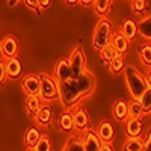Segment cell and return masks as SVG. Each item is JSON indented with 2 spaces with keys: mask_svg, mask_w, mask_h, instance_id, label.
<instances>
[{
  "mask_svg": "<svg viewBox=\"0 0 151 151\" xmlns=\"http://www.w3.org/2000/svg\"><path fill=\"white\" fill-rule=\"evenodd\" d=\"M113 115L118 121H127L129 119V103L124 100H118L113 106Z\"/></svg>",
  "mask_w": 151,
  "mask_h": 151,
  "instance_id": "17",
  "label": "cell"
},
{
  "mask_svg": "<svg viewBox=\"0 0 151 151\" xmlns=\"http://www.w3.org/2000/svg\"><path fill=\"white\" fill-rule=\"evenodd\" d=\"M139 103L142 106L144 113H150L151 112V88H148V89L144 92V95L139 98Z\"/></svg>",
  "mask_w": 151,
  "mask_h": 151,
  "instance_id": "29",
  "label": "cell"
},
{
  "mask_svg": "<svg viewBox=\"0 0 151 151\" xmlns=\"http://www.w3.org/2000/svg\"><path fill=\"white\" fill-rule=\"evenodd\" d=\"M5 65H6V74H8V77H11V79L20 77V74L23 71V67H21V62L17 58L8 59L5 62Z\"/></svg>",
  "mask_w": 151,
  "mask_h": 151,
  "instance_id": "15",
  "label": "cell"
},
{
  "mask_svg": "<svg viewBox=\"0 0 151 151\" xmlns=\"http://www.w3.org/2000/svg\"><path fill=\"white\" fill-rule=\"evenodd\" d=\"M21 88L26 92L27 97H40L41 92V80L40 76L36 74H27L21 82Z\"/></svg>",
  "mask_w": 151,
  "mask_h": 151,
  "instance_id": "6",
  "label": "cell"
},
{
  "mask_svg": "<svg viewBox=\"0 0 151 151\" xmlns=\"http://www.w3.org/2000/svg\"><path fill=\"white\" fill-rule=\"evenodd\" d=\"M144 115V110L142 106L137 100H132L129 103V118H136V119H141V116Z\"/></svg>",
  "mask_w": 151,
  "mask_h": 151,
  "instance_id": "23",
  "label": "cell"
},
{
  "mask_svg": "<svg viewBox=\"0 0 151 151\" xmlns=\"http://www.w3.org/2000/svg\"><path fill=\"white\" fill-rule=\"evenodd\" d=\"M74 129L79 132L89 130V116H88V113L83 107L74 112Z\"/></svg>",
  "mask_w": 151,
  "mask_h": 151,
  "instance_id": "10",
  "label": "cell"
},
{
  "mask_svg": "<svg viewBox=\"0 0 151 151\" xmlns=\"http://www.w3.org/2000/svg\"><path fill=\"white\" fill-rule=\"evenodd\" d=\"M60 151H68V150H67V148H65V147H64V148H62V150H60Z\"/></svg>",
  "mask_w": 151,
  "mask_h": 151,
  "instance_id": "41",
  "label": "cell"
},
{
  "mask_svg": "<svg viewBox=\"0 0 151 151\" xmlns=\"http://www.w3.org/2000/svg\"><path fill=\"white\" fill-rule=\"evenodd\" d=\"M40 80H41V92H40L41 100H44V101H52L56 97H59V83L53 76L41 73Z\"/></svg>",
  "mask_w": 151,
  "mask_h": 151,
  "instance_id": "4",
  "label": "cell"
},
{
  "mask_svg": "<svg viewBox=\"0 0 151 151\" xmlns=\"http://www.w3.org/2000/svg\"><path fill=\"white\" fill-rule=\"evenodd\" d=\"M27 151H35V150H33V148H29V150H27Z\"/></svg>",
  "mask_w": 151,
  "mask_h": 151,
  "instance_id": "42",
  "label": "cell"
},
{
  "mask_svg": "<svg viewBox=\"0 0 151 151\" xmlns=\"http://www.w3.org/2000/svg\"><path fill=\"white\" fill-rule=\"evenodd\" d=\"M65 3H68L70 6H74V5H77V3H80V2H77V0H67Z\"/></svg>",
  "mask_w": 151,
  "mask_h": 151,
  "instance_id": "39",
  "label": "cell"
},
{
  "mask_svg": "<svg viewBox=\"0 0 151 151\" xmlns=\"http://www.w3.org/2000/svg\"><path fill=\"white\" fill-rule=\"evenodd\" d=\"M52 118H53V113H52V109L48 106H41V109L38 110L36 115H35V121L40 125H48L52 122Z\"/></svg>",
  "mask_w": 151,
  "mask_h": 151,
  "instance_id": "18",
  "label": "cell"
},
{
  "mask_svg": "<svg viewBox=\"0 0 151 151\" xmlns=\"http://www.w3.org/2000/svg\"><path fill=\"white\" fill-rule=\"evenodd\" d=\"M122 148L124 151H144V141L141 137H129Z\"/></svg>",
  "mask_w": 151,
  "mask_h": 151,
  "instance_id": "22",
  "label": "cell"
},
{
  "mask_svg": "<svg viewBox=\"0 0 151 151\" xmlns=\"http://www.w3.org/2000/svg\"><path fill=\"white\" fill-rule=\"evenodd\" d=\"M124 76H125V83H127V88H129V92H130L132 98L139 101V98L150 88L148 83H147L145 76L139 70H136L134 67H130V65L125 67Z\"/></svg>",
  "mask_w": 151,
  "mask_h": 151,
  "instance_id": "2",
  "label": "cell"
},
{
  "mask_svg": "<svg viewBox=\"0 0 151 151\" xmlns=\"http://www.w3.org/2000/svg\"><path fill=\"white\" fill-rule=\"evenodd\" d=\"M100 151H113V148H112V145H110V144H104V145H103V148L100 150Z\"/></svg>",
  "mask_w": 151,
  "mask_h": 151,
  "instance_id": "37",
  "label": "cell"
},
{
  "mask_svg": "<svg viewBox=\"0 0 151 151\" xmlns=\"http://www.w3.org/2000/svg\"><path fill=\"white\" fill-rule=\"evenodd\" d=\"M94 8H95V12L98 15H104V14H107V12L110 11L112 2L110 0H97V2L94 3Z\"/></svg>",
  "mask_w": 151,
  "mask_h": 151,
  "instance_id": "28",
  "label": "cell"
},
{
  "mask_svg": "<svg viewBox=\"0 0 151 151\" xmlns=\"http://www.w3.org/2000/svg\"><path fill=\"white\" fill-rule=\"evenodd\" d=\"M8 79V74H6V65H5V60L0 59V85L5 83V80Z\"/></svg>",
  "mask_w": 151,
  "mask_h": 151,
  "instance_id": "32",
  "label": "cell"
},
{
  "mask_svg": "<svg viewBox=\"0 0 151 151\" xmlns=\"http://www.w3.org/2000/svg\"><path fill=\"white\" fill-rule=\"evenodd\" d=\"M38 5H40L41 9H47V8L52 6V2H50V0H38Z\"/></svg>",
  "mask_w": 151,
  "mask_h": 151,
  "instance_id": "35",
  "label": "cell"
},
{
  "mask_svg": "<svg viewBox=\"0 0 151 151\" xmlns=\"http://www.w3.org/2000/svg\"><path fill=\"white\" fill-rule=\"evenodd\" d=\"M41 136L42 134L40 133V130H38L36 127H32L26 132V134H24V142H26V145L29 148L35 150V147L38 145V142H40V139H41Z\"/></svg>",
  "mask_w": 151,
  "mask_h": 151,
  "instance_id": "20",
  "label": "cell"
},
{
  "mask_svg": "<svg viewBox=\"0 0 151 151\" xmlns=\"http://www.w3.org/2000/svg\"><path fill=\"white\" fill-rule=\"evenodd\" d=\"M26 5L29 6V8H32V9H35L38 14L41 12V8H40V5H38V2H33V0H26Z\"/></svg>",
  "mask_w": 151,
  "mask_h": 151,
  "instance_id": "33",
  "label": "cell"
},
{
  "mask_svg": "<svg viewBox=\"0 0 151 151\" xmlns=\"http://www.w3.org/2000/svg\"><path fill=\"white\" fill-rule=\"evenodd\" d=\"M147 6L148 5H147L145 0H134V2H132V8H133V11L136 12V14H144Z\"/></svg>",
  "mask_w": 151,
  "mask_h": 151,
  "instance_id": "31",
  "label": "cell"
},
{
  "mask_svg": "<svg viewBox=\"0 0 151 151\" xmlns=\"http://www.w3.org/2000/svg\"><path fill=\"white\" fill-rule=\"evenodd\" d=\"M100 56H101V60L104 62V64H110L112 60H115L118 56H121L116 50H115V47H113L112 44H109L107 47H104L101 52H100Z\"/></svg>",
  "mask_w": 151,
  "mask_h": 151,
  "instance_id": "21",
  "label": "cell"
},
{
  "mask_svg": "<svg viewBox=\"0 0 151 151\" xmlns=\"http://www.w3.org/2000/svg\"><path fill=\"white\" fill-rule=\"evenodd\" d=\"M35 151H52V142H50V139L42 134L40 142H38V145L35 147Z\"/></svg>",
  "mask_w": 151,
  "mask_h": 151,
  "instance_id": "30",
  "label": "cell"
},
{
  "mask_svg": "<svg viewBox=\"0 0 151 151\" xmlns=\"http://www.w3.org/2000/svg\"><path fill=\"white\" fill-rule=\"evenodd\" d=\"M139 58L147 68H151V44H144L139 48Z\"/></svg>",
  "mask_w": 151,
  "mask_h": 151,
  "instance_id": "26",
  "label": "cell"
},
{
  "mask_svg": "<svg viewBox=\"0 0 151 151\" xmlns=\"http://www.w3.org/2000/svg\"><path fill=\"white\" fill-rule=\"evenodd\" d=\"M18 2H17V0H9V2H8V5L9 6H14V5H17Z\"/></svg>",
  "mask_w": 151,
  "mask_h": 151,
  "instance_id": "40",
  "label": "cell"
},
{
  "mask_svg": "<svg viewBox=\"0 0 151 151\" xmlns=\"http://www.w3.org/2000/svg\"><path fill=\"white\" fill-rule=\"evenodd\" d=\"M26 106L30 115H36V112L41 109V98L40 97H27L26 98Z\"/></svg>",
  "mask_w": 151,
  "mask_h": 151,
  "instance_id": "27",
  "label": "cell"
},
{
  "mask_svg": "<svg viewBox=\"0 0 151 151\" xmlns=\"http://www.w3.org/2000/svg\"><path fill=\"white\" fill-rule=\"evenodd\" d=\"M137 35H141L145 40L151 41V15L144 17L137 23Z\"/></svg>",
  "mask_w": 151,
  "mask_h": 151,
  "instance_id": "19",
  "label": "cell"
},
{
  "mask_svg": "<svg viewBox=\"0 0 151 151\" xmlns=\"http://www.w3.org/2000/svg\"><path fill=\"white\" fill-rule=\"evenodd\" d=\"M119 32H121L125 38H127L129 41H132L133 38H136V35H137V24H136L132 18H127V20L122 21Z\"/></svg>",
  "mask_w": 151,
  "mask_h": 151,
  "instance_id": "16",
  "label": "cell"
},
{
  "mask_svg": "<svg viewBox=\"0 0 151 151\" xmlns=\"http://www.w3.org/2000/svg\"><path fill=\"white\" fill-rule=\"evenodd\" d=\"M80 3H82L83 6H94V3H95V2H94V0H82Z\"/></svg>",
  "mask_w": 151,
  "mask_h": 151,
  "instance_id": "36",
  "label": "cell"
},
{
  "mask_svg": "<svg viewBox=\"0 0 151 151\" xmlns=\"http://www.w3.org/2000/svg\"><path fill=\"white\" fill-rule=\"evenodd\" d=\"M145 79H147V83H148V86L151 88V70L148 71V74H147V77H145Z\"/></svg>",
  "mask_w": 151,
  "mask_h": 151,
  "instance_id": "38",
  "label": "cell"
},
{
  "mask_svg": "<svg viewBox=\"0 0 151 151\" xmlns=\"http://www.w3.org/2000/svg\"><path fill=\"white\" fill-rule=\"evenodd\" d=\"M95 89L94 74L86 70L80 77H73L68 82L59 83V98L65 109H73L82 98L91 95Z\"/></svg>",
  "mask_w": 151,
  "mask_h": 151,
  "instance_id": "1",
  "label": "cell"
},
{
  "mask_svg": "<svg viewBox=\"0 0 151 151\" xmlns=\"http://www.w3.org/2000/svg\"><path fill=\"white\" fill-rule=\"evenodd\" d=\"M65 148L68 151H85V145H83V139L77 136H71L65 144Z\"/></svg>",
  "mask_w": 151,
  "mask_h": 151,
  "instance_id": "25",
  "label": "cell"
},
{
  "mask_svg": "<svg viewBox=\"0 0 151 151\" xmlns=\"http://www.w3.org/2000/svg\"><path fill=\"white\" fill-rule=\"evenodd\" d=\"M53 77L58 80V83H64V82H68L70 79H73V70H71V65H70V60L68 59H60L56 67H55V76Z\"/></svg>",
  "mask_w": 151,
  "mask_h": 151,
  "instance_id": "7",
  "label": "cell"
},
{
  "mask_svg": "<svg viewBox=\"0 0 151 151\" xmlns=\"http://www.w3.org/2000/svg\"><path fill=\"white\" fill-rule=\"evenodd\" d=\"M97 136H98L103 142L109 144V142L113 139V136H115V130H113V125H112L109 121H103L101 124L98 125V129H97Z\"/></svg>",
  "mask_w": 151,
  "mask_h": 151,
  "instance_id": "11",
  "label": "cell"
},
{
  "mask_svg": "<svg viewBox=\"0 0 151 151\" xmlns=\"http://www.w3.org/2000/svg\"><path fill=\"white\" fill-rule=\"evenodd\" d=\"M144 151H151V132L148 133V137L144 141Z\"/></svg>",
  "mask_w": 151,
  "mask_h": 151,
  "instance_id": "34",
  "label": "cell"
},
{
  "mask_svg": "<svg viewBox=\"0 0 151 151\" xmlns=\"http://www.w3.org/2000/svg\"><path fill=\"white\" fill-rule=\"evenodd\" d=\"M144 124L141 119L136 118H129L125 121V133H127L129 137H139V134L142 133Z\"/></svg>",
  "mask_w": 151,
  "mask_h": 151,
  "instance_id": "14",
  "label": "cell"
},
{
  "mask_svg": "<svg viewBox=\"0 0 151 151\" xmlns=\"http://www.w3.org/2000/svg\"><path fill=\"white\" fill-rule=\"evenodd\" d=\"M125 59L124 56H118L115 60H112L110 64H109V71L112 74H121L124 70H125Z\"/></svg>",
  "mask_w": 151,
  "mask_h": 151,
  "instance_id": "24",
  "label": "cell"
},
{
  "mask_svg": "<svg viewBox=\"0 0 151 151\" xmlns=\"http://www.w3.org/2000/svg\"><path fill=\"white\" fill-rule=\"evenodd\" d=\"M110 44L115 47V50L122 56L125 52L129 50V47H130V41L125 38L121 32H116L115 35H112V41H110Z\"/></svg>",
  "mask_w": 151,
  "mask_h": 151,
  "instance_id": "12",
  "label": "cell"
},
{
  "mask_svg": "<svg viewBox=\"0 0 151 151\" xmlns=\"http://www.w3.org/2000/svg\"><path fill=\"white\" fill-rule=\"evenodd\" d=\"M83 145H85V151H100L103 148V141L97 136L95 132L92 130H86L85 137H83Z\"/></svg>",
  "mask_w": 151,
  "mask_h": 151,
  "instance_id": "9",
  "label": "cell"
},
{
  "mask_svg": "<svg viewBox=\"0 0 151 151\" xmlns=\"http://www.w3.org/2000/svg\"><path fill=\"white\" fill-rule=\"evenodd\" d=\"M112 41V23L107 18H100L94 30V48L101 52Z\"/></svg>",
  "mask_w": 151,
  "mask_h": 151,
  "instance_id": "3",
  "label": "cell"
},
{
  "mask_svg": "<svg viewBox=\"0 0 151 151\" xmlns=\"http://www.w3.org/2000/svg\"><path fill=\"white\" fill-rule=\"evenodd\" d=\"M58 125H59V130L64 132V133H70L73 129H74V113L73 112H62L60 116H59V121H58Z\"/></svg>",
  "mask_w": 151,
  "mask_h": 151,
  "instance_id": "13",
  "label": "cell"
},
{
  "mask_svg": "<svg viewBox=\"0 0 151 151\" xmlns=\"http://www.w3.org/2000/svg\"><path fill=\"white\" fill-rule=\"evenodd\" d=\"M0 53H2L3 58L12 59V58H17L18 53V41L15 40V36H6L5 40L0 42Z\"/></svg>",
  "mask_w": 151,
  "mask_h": 151,
  "instance_id": "8",
  "label": "cell"
},
{
  "mask_svg": "<svg viewBox=\"0 0 151 151\" xmlns=\"http://www.w3.org/2000/svg\"><path fill=\"white\" fill-rule=\"evenodd\" d=\"M68 60H70L74 77H80V76L86 71V59H85L82 47H74Z\"/></svg>",
  "mask_w": 151,
  "mask_h": 151,
  "instance_id": "5",
  "label": "cell"
}]
</instances>
